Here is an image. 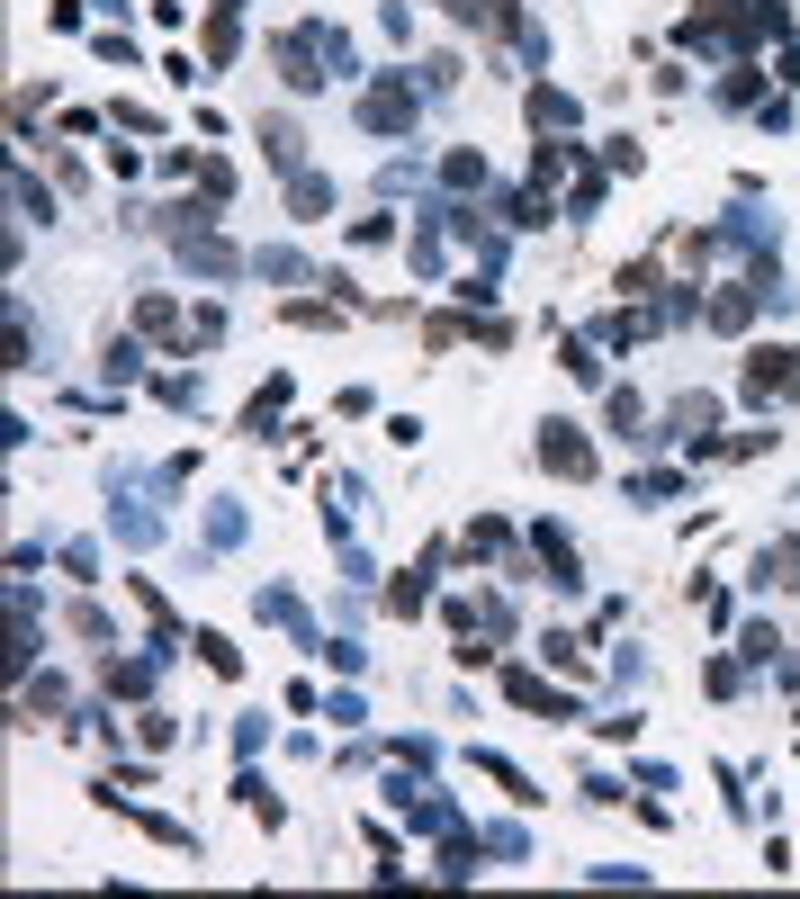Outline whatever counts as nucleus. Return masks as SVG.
<instances>
[{
    "label": "nucleus",
    "mask_w": 800,
    "mask_h": 899,
    "mask_svg": "<svg viewBox=\"0 0 800 899\" xmlns=\"http://www.w3.org/2000/svg\"><path fill=\"white\" fill-rule=\"evenodd\" d=\"M747 396H800V352H747Z\"/></svg>",
    "instance_id": "nucleus-1"
},
{
    "label": "nucleus",
    "mask_w": 800,
    "mask_h": 899,
    "mask_svg": "<svg viewBox=\"0 0 800 899\" xmlns=\"http://www.w3.org/2000/svg\"><path fill=\"white\" fill-rule=\"evenodd\" d=\"M360 126H378V135H406V126H414V91H406V82H378V91L360 100Z\"/></svg>",
    "instance_id": "nucleus-2"
},
{
    "label": "nucleus",
    "mask_w": 800,
    "mask_h": 899,
    "mask_svg": "<svg viewBox=\"0 0 800 899\" xmlns=\"http://www.w3.org/2000/svg\"><path fill=\"white\" fill-rule=\"evenodd\" d=\"M540 459H549L558 477H593V450H585L567 424H549V432H540Z\"/></svg>",
    "instance_id": "nucleus-3"
},
{
    "label": "nucleus",
    "mask_w": 800,
    "mask_h": 899,
    "mask_svg": "<svg viewBox=\"0 0 800 899\" xmlns=\"http://www.w3.org/2000/svg\"><path fill=\"white\" fill-rule=\"evenodd\" d=\"M136 324H145V333H171L180 315H171V297H145V306H136Z\"/></svg>",
    "instance_id": "nucleus-4"
},
{
    "label": "nucleus",
    "mask_w": 800,
    "mask_h": 899,
    "mask_svg": "<svg viewBox=\"0 0 800 899\" xmlns=\"http://www.w3.org/2000/svg\"><path fill=\"white\" fill-rule=\"evenodd\" d=\"M773 585H800V540H782V548H773Z\"/></svg>",
    "instance_id": "nucleus-5"
}]
</instances>
